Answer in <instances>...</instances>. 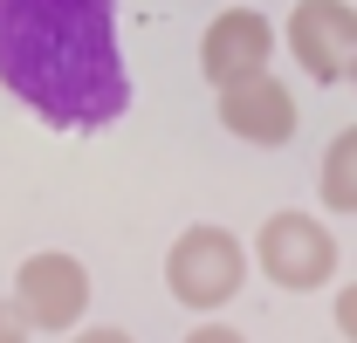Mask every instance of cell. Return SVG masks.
Returning <instances> with one entry per match:
<instances>
[{
    "label": "cell",
    "mask_w": 357,
    "mask_h": 343,
    "mask_svg": "<svg viewBox=\"0 0 357 343\" xmlns=\"http://www.w3.org/2000/svg\"><path fill=\"white\" fill-rule=\"evenodd\" d=\"M0 89L48 130H110L131 110L117 0H0Z\"/></svg>",
    "instance_id": "6da1fadb"
},
{
    "label": "cell",
    "mask_w": 357,
    "mask_h": 343,
    "mask_svg": "<svg viewBox=\"0 0 357 343\" xmlns=\"http://www.w3.org/2000/svg\"><path fill=\"white\" fill-rule=\"evenodd\" d=\"M165 289H172V302L192 309V316L227 309V302L248 289V247H241V234H227L213 220L185 227L172 247H165Z\"/></svg>",
    "instance_id": "7a4b0ae2"
},
{
    "label": "cell",
    "mask_w": 357,
    "mask_h": 343,
    "mask_svg": "<svg viewBox=\"0 0 357 343\" xmlns=\"http://www.w3.org/2000/svg\"><path fill=\"white\" fill-rule=\"evenodd\" d=\"M255 261H261V275L275 289H289V296H310V289H330L337 282V234L323 227L316 213H268L261 234H255Z\"/></svg>",
    "instance_id": "3957f363"
},
{
    "label": "cell",
    "mask_w": 357,
    "mask_h": 343,
    "mask_svg": "<svg viewBox=\"0 0 357 343\" xmlns=\"http://www.w3.org/2000/svg\"><path fill=\"white\" fill-rule=\"evenodd\" d=\"M7 302L21 309L28 330L69 337V330H83V316H89V268L76 254H62V247H42V254H28L14 268V296Z\"/></svg>",
    "instance_id": "277c9868"
},
{
    "label": "cell",
    "mask_w": 357,
    "mask_h": 343,
    "mask_svg": "<svg viewBox=\"0 0 357 343\" xmlns=\"http://www.w3.org/2000/svg\"><path fill=\"white\" fill-rule=\"evenodd\" d=\"M282 42L310 83H351L357 76V7L351 0H296Z\"/></svg>",
    "instance_id": "5b68a950"
},
{
    "label": "cell",
    "mask_w": 357,
    "mask_h": 343,
    "mask_svg": "<svg viewBox=\"0 0 357 343\" xmlns=\"http://www.w3.org/2000/svg\"><path fill=\"white\" fill-rule=\"evenodd\" d=\"M296 89L282 83V76H268V69H255V76H241V83L220 89V130H234L241 144H261V151H282L289 137H296Z\"/></svg>",
    "instance_id": "8992f818"
},
{
    "label": "cell",
    "mask_w": 357,
    "mask_h": 343,
    "mask_svg": "<svg viewBox=\"0 0 357 343\" xmlns=\"http://www.w3.org/2000/svg\"><path fill=\"white\" fill-rule=\"evenodd\" d=\"M268 55H275V28H268V14L255 7H227L206 21V35H199V76L213 89L241 83V76H255L268 69Z\"/></svg>",
    "instance_id": "52a82bcc"
},
{
    "label": "cell",
    "mask_w": 357,
    "mask_h": 343,
    "mask_svg": "<svg viewBox=\"0 0 357 343\" xmlns=\"http://www.w3.org/2000/svg\"><path fill=\"white\" fill-rule=\"evenodd\" d=\"M316 199L330 213H357V124H344L330 137V151L316 165Z\"/></svg>",
    "instance_id": "ba28073f"
},
{
    "label": "cell",
    "mask_w": 357,
    "mask_h": 343,
    "mask_svg": "<svg viewBox=\"0 0 357 343\" xmlns=\"http://www.w3.org/2000/svg\"><path fill=\"white\" fill-rule=\"evenodd\" d=\"M337 330L357 343V282H344V289H337Z\"/></svg>",
    "instance_id": "9c48e42d"
},
{
    "label": "cell",
    "mask_w": 357,
    "mask_h": 343,
    "mask_svg": "<svg viewBox=\"0 0 357 343\" xmlns=\"http://www.w3.org/2000/svg\"><path fill=\"white\" fill-rule=\"evenodd\" d=\"M28 337H35V330L21 323V309H14V302L0 296V343H28Z\"/></svg>",
    "instance_id": "30bf717a"
},
{
    "label": "cell",
    "mask_w": 357,
    "mask_h": 343,
    "mask_svg": "<svg viewBox=\"0 0 357 343\" xmlns=\"http://www.w3.org/2000/svg\"><path fill=\"white\" fill-rule=\"evenodd\" d=\"M185 343H248V337L227 330V323H199V330H185Z\"/></svg>",
    "instance_id": "8fae6325"
},
{
    "label": "cell",
    "mask_w": 357,
    "mask_h": 343,
    "mask_svg": "<svg viewBox=\"0 0 357 343\" xmlns=\"http://www.w3.org/2000/svg\"><path fill=\"white\" fill-rule=\"evenodd\" d=\"M69 343H131V330H110V323H96V330H76Z\"/></svg>",
    "instance_id": "7c38bea8"
},
{
    "label": "cell",
    "mask_w": 357,
    "mask_h": 343,
    "mask_svg": "<svg viewBox=\"0 0 357 343\" xmlns=\"http://www.w3.org/2000/svg\"><path fill=\"white\" fill-rule=\"evenodd\" d=\"M351 89H357V76H351Z\"/></svg>",
    "instance_id": "4fadbf2b"
}]
</instances>
